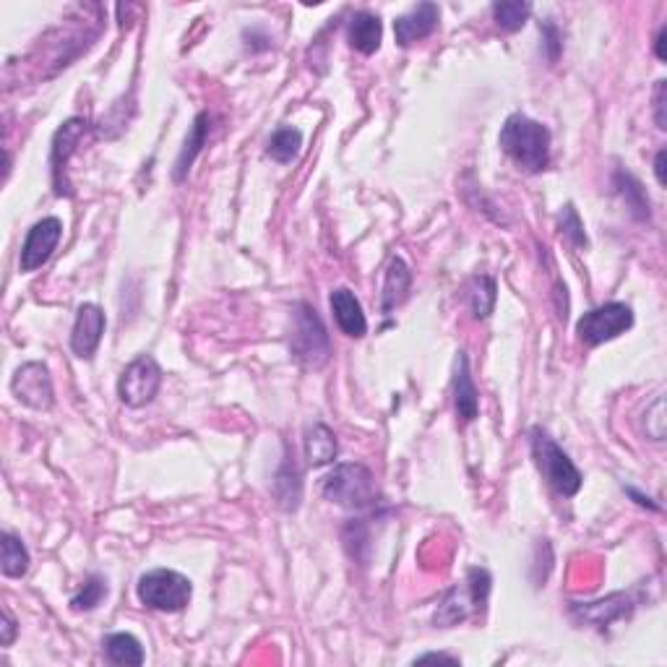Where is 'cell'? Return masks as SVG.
<instances>
[{
  "instance_id": "6da1fadb",
  "label": "cell",
  "mask_w": 667,
  "mask_h": 667,
  "mask_svg": "<svg viewBox=\"0 0 667 667\" xmlns=\"http://www.w3.org/2000/svg\"><path fill=\"white\" fill-rule=\"evenodd\" d=\"M550 141L548 126L524 113L509 115L498 136L501 152L529 175H537L550 165Z\"/></svg>"
},
{
  "instance_id": "7a4b0ae2",
  "label": "cell",
  "mask_w": 667,
  "mask_h": 667,
  "mask_svg": "<svg viewBox=\"0 0 667 667\" xmlns=\"http://www.w3.org/2000/svg\"><path fill=\"white\" fill-rule=\"evenodd\" d=\"M321 496L350 511H373L381 503L376 475L365 464L344 462L321 480Z\"/></svg>"
},
{
  "instance_id": "3957f363",
  "label": "cell",
  "mask_w": 667,
  "mask_h": 667,
  "mask_svg": "<svg viewBox=\"0 0 667 667\" xmlns=\"http://www.w3.org/2000/svg\"><path fill=\"white\" fill-rule=\"evenodd\" d=\"M529 446H532V459H535L540 475L545 477V483H548L558 496L571 498L582 490V472L571 462V456L550 438L548 430L532 428V433H529Z\"/></svg>"
},
{
  "instance_id": "277c9868",
  "label": "cell",
  "mask_w": 667,
  "mask_h": 667,
  "mask_svg": "<svg viewBox=\"0 0 667 667\" xmlns=\"http://www.w3.org/2000/svg\"><path fill=\"white\" fill-rule=\"evenodd\" d=\"M290 352L303 368L318 370L331 360V339L324 321L308 303L292 305Z\"/></svg>"
},
{
  "instance_id": "5b68a950",
  "label": "cell",
  "mask_w": 667,
  "mask_h": 667,
  "mask_svg": "<svg viewBox=\"0 0 667 667\" xmlns=\"http://www.w3.org/2000/svg\"><path fill=\"white\" fill-rule=\"evenodd\" d=\"M490 584H493V576H490L488 568H469L467 576H464L462 584H456L454 589L446 592V597L441 600L436 610V626L449 628L456 623L467 621L469 615L480 613L488 605L490 595Z\"/></svg>"
},
{
  "instance_id": "8992f818",
  "label": "cell",
  "mask_w": 667,
  "mask_h": 667,
  "mask_svg": "<svg viewBox=\"0 0 667 667\" xmlns=\"http://www.w3.org/2000/svg\"><path fill=\"white\" fill-rule=\"evenodd\" d=\"M141 605L149 610H159V613H180L188 608V602L193 597V584L188 576L172 568H154L146 571L139 579L136 587Z\"/></svg>"
},
{
  "instance_id": "52a82bcc",
  "label": "cell",
  "mask_w": 667,
  "mask_h": 667,
  "mask_svg": "<svg viewBox=\"0 0 667 667\" xmlns=\"http://www.w3.org/2000/svg\"><path fill=\"white\" fill-rule=\"evenodd\" d=\"M634 326V311L626 303H605L584 313L576 321V334L587 347H597L610 339L621 337Z\"/></svg>"
},
{
  "instance_id": "ba28073f",
  "label": "cell",
  "mask_w": 667,
  "mask_h": 667,
  "mask_svg": "<svg viewBox=\"0 0 667 667\" xmlns=\"http://www.w3.org/2000/svg\"><path fill=\"white\" fill-rule=\"evenodd\" d=\"M159 386H162V368H159V363L152 355H139L120 373L118 397L126 407L139 410V407L154 402Z\"/></svg>"
},
{
  "instance_id": "9c48e42d",
  "label": "cell",
  "mask_w": 667,
  "mask_h": 667,
  "mask_svg": "<svg viewBox=\"0 0 667 667\" xmlns=\"http://www.w3.org/2000/svg\"><path fill=\"white\" fill-rule=\"evenodd\" d=\"M11 391L21 404H27L32 410H50L55 404L53 376L42 363H24L21 368H16L14 378H11Z\"/></svg>"
},
{
  "instance_id": "30bf717a",
  "label": "cell",
  "mask_w": 667,
  "mask_h": 667,
  "mask_svg": "<svg viewBox=\"0 0 667 667\" xmlns=\"http://www.w3.org/2000/svg\"><path fill=\"white\" fill-rule=\"evenodd\" d=\"M60 238H63V222L58 217H45L40 222H34L32 230L27 232V240L21 245L19 269L29 274V271L45 266L58 248Z\"/></svg>"
},
{
  "instance_id": "8fae6325",
  "label": "cell",
  "mask_w": 667,
  "mask_h": 667,
  "mask_svg": "<svg viewBox=\"0 0 667 667\" xmlns=\"http://www.w3.org/2000/svg\"><path fill=\"white\" fill-rule=\"evenodd\" d=\"M86 128H89V123H86L84 118H68L66 123L55 131L53 149H50V167H53V185L58 196H71V183H68L66 178V165L68 159L76 154V149H79Z\"/></svg>"
},
{
  "instance_id": "7c38bea8",
  "label": "cell",
  "mask_w": 667,
  "mask_h": 667,
  "mask_svg": "<svg viewBox=\"0 0 667 667\" xmlns=\"http://www.w3.org/2000/svg\"><path fill=\"white\" fill-rule=\"evenodd\" d=\"M105 326H107V318L100 305H94V303L79 305V311H76V321H73V331H71L73 355L81 357V360H92L94 352H97V347H100V342H102Z\"/></svg>"
},
{
  "instance_id": "4fadbf2b",
  "label": "cell",
  "mask_w": 667,
  "mask_h": 667,
  "mask_svg": "<svg viewBox=\"0 0 667 667\" xmlns=\"http://www.w3.org/2000/svg\"><path fill=\"white\" fill-rule=\"evenodd\" d=\"M438 21H441V8L436 3H420L412 11L399 16L394 21V37H397L399 47H412L417 42H423L425 37L438 29Z\"/></svg>"
},
{
  "instance_id": "5bb4252c",
  "label": "cell",
  "mask_w": 667,
  "mask_h": 667,
  "mask_svg": "<svg viewBox=\"0 0 667 667\" xmlns=\"http://www.w3.org/2000/svg\"><path fill=\"white\" fill-rule=\"evenodd\" d=\"M329 305L342 334L352 339H363L368 334V318H365L363 305H360V300L355 298V292L350 287H337V290L331 292Z\"/></svg>"
},
{
  "instance_id": "9a60e30c",
  "label": "cell",
  "mask_w": 667,
  "mask_h": 667,
  "mask_svg": "<svg viewBox=\"0 0 667 667\" xmlns=\"http://www.w3.org/2000/svg\"><path fill=\"white\" fill-rule=\"evenodd\" d=\"M454 410L462 423H472L480 415V394L469 373L467 352H456L454 360Z\"/></svg>"
},
{
  "instance_id": "2e32d148",
  "label": "cell",
  "mask_w": 667,
  "mask_h": 667,
  "mask_svg": "<svg viewBox=\"0 0 667 667\" xmlns=\"http://www.w3.org/2000/svg\"><path fill=\"white\" fill-rule=\"evenodd\" d=\"M271 493H274V501L282 511H298L300 501H303V472H300L298 462L290 451L284 454L277 475H274Z\"/></svg>"
},
{
  "instance_id": "e0dca14e",
  "label": "cell",
  "mask_w": 667,
  "mask_h": 667,
  "mask_svg": "<svg viewBox=\"0 0 667 667\" xmlns=\"http://www.w3.org/2000/svg\"><path fill=\"white\" fill-rule=\"evenodd\" d=\"M209 133H212V115L199 113L196 115V120H193L188 136H185V144L178 154V162H175V172H172V175H175L178 183H183V180L188 178V172H191L193 162H196V157H199L201 149H204Z\"/></svg>"
},
{
  "instance_id": "ac0fdd59",
  "label": "cell",
  "mask_w": 667,
  "mask_h": 667,
  "mask_svg": "<svg viewBox=\"0 0 667 667\" xmlns=\"http://www.w3.org/2000/svg\"><path fill=\"white\" fill-rule=\"evenodd\" d=\"M412 287V271L407 266L402 256H394L389 261V269H386V279H384V292H381V311L384 316H389L397 305H402L410 295Z\"/></svg>"
},
{
  "instance_id": "d6986e66",
  "label": "cell",
  "mask_w": 667,
  "mask_h": 667,
  "mask_svg": "<svg viewBox=\"0 0 667 667\" xmlns=\"http://www.w3.org/2000/svg\"><path fill=\"white\" fill-rule=\"evenodd\" d=\"M381 37H384V24H381L376 14L357 11L352 16L350 27H347V40H350L352 50L363 55H373L381 47Z\"/></svg>"
},
{
  "instance_id": "ffe728a7",
  "label": "cell",
  "mask_w": 667,
  "mask_h": 667,
  "mask_svg": "<svg viewBox=\"0 0 667 667\" xmlns=\"http://www.w3.org/2000/svg\"><path fill=\"white\" fill-rule=\"evenodd\" d=\"M305 459L313 467H326L337 459L339 446L334 430L324 423H311L305 428Z\"/></svg>"
},
{
  "instance_id": "44dd1931",
  "label": "cell",
  "mask_w": 667,
  "mask_h": 667,
  "mask_svg": "<svg viewBox=\"0 0 667 667\" xmlns=\"http://www.w3.org/2000/svg\"><path fill=\"white\" fill-rule=\"evenodd\" d=\"M496 300H498L496 279L488 277V274H477V277L469 279L467 303H469V308H472V316H475L477 321H485V318H490V313L496 311Z\"/></svg>"
},
{
  "instance_id": "7402d4cb",
  "label": "cell",
  "mask_w": 667,
  "mask_h": 667,
  "mask_svg": "<svg viewBox=\"0 0 667 667\" xmlns=\"http://www.w3.org/2000/svg\"><path fill=\"white\" fill-rule=\"evenodd\" d=\"M0 571L8 579H21V576L29 571V563H32V555H29L27 545L21 542V537H16L14 532H3L0 537Z\"/></svg>"
},
{
  "instance_id": "603a6c76",
  "label": "cell",
  "mask_w": 667,
  "mask_h": 667,
  "mask_svg": "<svg viewBox=\"0 0 667 667\" xmlns=\"http://www.w3.org/2000/svg\"><path fill=\"white\" fill-rule=\"evenodd\" d=\"M105 654H107V660L113 662V665H144V660H146L141 641L133 634H126V631L107 636Z\"/></svg>"
},
{
  "instance_id": "cb8c5ba5",
  "label": "cell",
  "mask_w": 667,
  "mask_h": 667,
  "mask_svg": "<svg viewBox=\"0 0 667 667\" xmlns=\"http://www.w3.org/2000/svg\"><path fill=\"white\" fill-rule=\"evenodd\" d=\"M300 149H303V133H300L298 128L282 126L271 133L266 154H269L274 162H279V165H287V162H292V159L298 157Z\"/></svg>"
},
{
  "instance_id": "d4e9b609",
  "label": "cell",
  "mask_w": 667,
  "mask_h": 667,
  "mask_svg": "<svg viewBox=\"0 0 667 667\" xmlns=\"http://www.w3.org/2000/svg\"><path fill=\"white\" fill-rule=\"evenodd\" d=\"M615 188H618V193L623 196V201H626V206L631 209V214H634L636 219H641V222H647L649 199L647 193H644V188H641L639 180H636L631 172L618 170L615 172Z\"/></svg>"
},
{
  "instance_id": "484cf974",
  "label": "cell",
  "mask_w": 667,
  "mask_h": 667,
  "mask_svg": "<svg viewBox=\"0 0 667 667\" xmlns=\"http://www.w3.org/2000/svg\"><path fill=\"white\" fill-rule=\"evenodd\" d=\"M110 595V587H107V579L100 574H92L86 579V584L81 587V592L76 597H71V610L76 613H92L102 605V600H107Z\"/></svg>"
},
{
  "instance_id": "4316f807",
  "label": "cell",
  "mask_w": 667,
  "mask_h": 667,
  "mask_svg": "<svg viewBox=\"0 0 667 667\" xmlns=\"http://www.w3.org/2000/svg\"><path fill=\"white\" fill-rule=\"evenodd\" d=\"M529 14H532V3H522V0H506L493 6V19L503 32H519L527 24Z\"/></svg>"
},
{
  "instance_id": "83f0119b",
  "label": "cell",
  "mask_w": 667,
  "mask_h": 667,
  "mask_svg": "<svg viewBox=\"0 0 667 667\" xmlns=\"http://www.w3.org/2000/svg\"><path fill=\"white\" fill-rule=\"evenodd\" d=\"M558 219H561L563 238H568V243L576 245V248H587V232H584V222L582 217H579V212L574 209V204L563 206V212Z\"/></svg>"
},
{
  "instance_id": "f1b7e54d",
  "label": "cell",
  "mask_w": 667,
  "mask_h": 667,
  "mask_svg": "<svg viewBox=\"0 0 667 667\" xmlns=\"http://www.w3.org/2000/svg\"><path fill=\"white\" fill-rule=\"evenodd\" d=\"M647 420H644V428H647V436L652 438V441H665V428H667V420H665V397H657L652 404L647 407Z\"/></svg>"
},
{
  "instance_id": "f546056e",
  "label": "cell",
  "mask_w": 667,
  "mask_h": 667,
  "mask_svg": "<svg viewBox=\"0 0 667 667\" xmlns=\"http://www.w3.org/2000/svg\"><path fill=\"white\" fill-rule=\"evenodd\" d=\"M540 29L545 32V47H548V60L550 63H555L558 60V55H561L563 45H561V34H558V27H555L553 21H545V24H540Z\"/></svg>"
},
{
  "instance_id": "4dcf8cb0",
  "label": "cell",
  "mask_w": 667,
  "mask_h": 667,
  "mask_svg": "<svg viewBox=\"0 0 667 667\" xmlns=\"http://www.w3.org/2000/svg\"><path fill=\"white\" fill-rule=\"evenodd\" d=\"M665 102H667V81H657V89H654V123H657L660 131H665L667 128Z\"/></svg>"
},
{
  "instance_id": "1f68e13d",
  "label": "cell",
  "mask_w": 667,
  "mask_h": 667,
  "mask_svg": "<svg viewBox=\"0 0 667 667\" xmlns=\"http://www.w3.org/2000/svg\"><path fill=\"white\" fill-rule=\"evenodd\" d=\"M14 636H16V621L6 610V615H3V639H0V644H3V647H11Z\"/></svg>"
},
{
  "instance_id": "d6a6232c",
  "label": "cell",
  "mask_w": 667,
  "mask_h": 667,
  "mask_svg": "<svg viewBox=\"0 0 667 667\" xmlns=\"http://www.w3.org/2000/svg\"><path fill=\"white\" fill-rule=\"evenodd\" d=\"M417 662H449V665H459V657H451V654H443V652H428V654H420V657H415V665Z\"/></svg>"
},
{
  "instance_id": "836d02e7",
  "label": "cell",
  "mask_w": 667,
  "mask_h": 667,
  "mask_svg": "<svg viewBox=\"0 0 667 667\" xmlns=\"http://www.w3.org/2000/svg\"><path fill=\"white\" fill-rule=\"evenodd\" d=\"M665 159H667V152H665V149H660V152H657V157H654V175H657V183H660V185H667Z\"/></svg>"
},
{
  "instance_id": "e575fe53",
  "label": "cell",
  "mask_w": 667,
  "mask_h": 667,
  "mask_svg": "<svg viewBox=\"0 0 667 667\" xmlns=\"http://www.w3.org/2000/svg\"><path fill=\"white\" fill-rule=\"evenodd\" d=\"M665 37H667V27H662L660 32H657V40H654V53H657V58L665 60Z\"/></svg>"
},
{
  "instance_id": "d590c367",
  "label": "cell",
  "mask_w": 667,
  "mask_h": 667,
  "mask_svg": "<svg viewBox=\"0 0 667 667\" xmlns=\"http://www.w3.org/2000/svg\"><path fill=\"white\" fill-rule=\"evenodd\" d=\"M628 496L636 498V503H639V506H647V509H652V511H660V506H657V503H652V498L641 496V493H636L634 488H628Z\"/></svg>"
}]
</instances>
